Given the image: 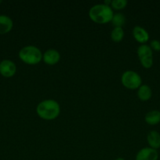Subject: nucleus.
Returning <instances> with one entry per match:
<instances>
[{"mask_svg":"<svg viewBox=\"0 0 160 160\" xmlns=\"http://www.w3.org/2000/svg\"><path fill=\"white\" fill-rule=\"evenodd\" d=\"M61 59V54L54 48H49L42 55V60L47 65L53 66L57 63Z\"/></svg>","mask_w":160,"mask_h":160,"instance_id":"7","label":"nucleus"},{"mask_svg":"<svg viewBox=\"0 0 160 160\" xmlns=\"http://www.w3.org/2000/svg\"><path fill=\"white\" fill-rule=\"evenodd\" d=\"M19 58L24 63L36 65L42 60V52L35 45H26L19 51Z\"/></svg>","mask_w":160,"mask_h":160,"instance_id":"3","label":"nucleus"},{"mask_svg":"<svg viewBox=\"0 0 160 160\" xmlns=\"http://www.w3.org/2000/svg\"><path fill=\"white\" fill-rule=\"evenodd\" d=\"M158 153L156 149L145 147L139 150L136 155L135 160H158Z\"/></svg>","mask_w":160,"mask_h":160,"instance_id":"6","label":"nucleus"},{"mask_svg":"<svg viewBox=\"0 0 160 160\" xmlns=\"http://www.w3.org/2000/svg\"><path fill=\"white\" fill-rule=\"evenodd\" d=\"M2 2H3V1H2V0H0V4H1Z\"/></svg>","mask_w":160,"mask_h":160,"instance_id":"21","label":"nucleus"},{"mask_svg":"<svg viewBox=\"0 0 160 160\" xmlns=\"http://www.w3.org/2000/svg\"><path fill=\"white\" fill-rule=\"evenodd\" d=\"M124 30L122 28H114L111 32V38L115 42H120L124 38Z\"/></svg>","mask_w":160,"mask_h":160,"instance_id":"15","label":"nucleus"},{"mask_svg":"<svg viewBox=\"0 0 160 160\" xmlns=\"http://www.w3.org/2000/svg\"><path fill=\"white\" fill-rule=\"evenodd\" d=\"M150 47L152 49V51L159 52L160 51V41L154 39L150 42Z\"/></svg>","mask_w":160,"mask_h":160,"instance_id":"18","label":"nucleus"},{"mask_svg":"<svg viewBox=\"0 0 160 160\" xmlns=\"http://www.w3.org/2000/svg\"><path fill=\"white\" fill-rule=\"evenodd\" d=\"M144 120L149 125H156L160 123V111L151 110L147 112Z\"/></svg>","mask_w":160,"mask_h":160,"instance_id":"12","label":"nucleus"},{"mask_svg":"<svg viewBox=\"0 0 160 160\" xmlns=\"http://www.w3.org/2000/svg\"><path fill=\"white\" fill-rule=\"evenodd\" d=\"M137 96L143 102L148 101L152 96V91L147 84H141L137 89Z\"/></svg>","mask_w":160,"mask_h":160,"instance_id":"11","label":"nucleus"},{"mask_svg":"<svg viewBox=\"0 0 160 160\" xmlns=\"http://www.w3.org/2000/svg\"><path fill=\"white\" fill-rule=\"evenodd\" d=\"M113 15L114 12L111 6L104 3L94 5L89 10V17L91 20L100 24L111 22Z\"/></svg>","mask_w":160,"mask_h":160,"instance_id":"2","label":"nucleus"},{"mask_svg":"<svg viewBox=\"0 0 160 160\" xmlns=\"http://www.w3.org/2000/svg\"><path fill=\"white\" fill-rule=\"evenodd\" d=\"M13 27L12 19L6 15H0V34H7Z\"/></svg>","mask_w":160,"mask_h":160,"instance_id":"9","label":"nucleus"},{"mask_svg":"<svg viewBox=\"0 0 160 160\" xmlns=\"http://www.w3.org/2000/svg\"><path fill=\"white\" fill-rule=\"evenodd\" d=\"M141 66L145 69H149L153 65V57H147L140 59Z\"/></svg>","mask_w":160,"mask_h":160,"instance_id":"17","label":"nucleus"},{"mask_svg":"<svg viewBox=\"0 0 160 160\" xmlns=\"http://www.w3.org/2000/svg\"><path fill=\"white\" fill-rule=\"evenodd\" d=\"M17 72L15 62L10 59H3L0 62V74L5 78H12Z\"/></svg>","mask_w":160,"mask_h":160,"instance_id":"5","label":"nucleus"},{"mask_svg":"<svg viewBox=\"0 0 160 160\" xmlns=\"http://www.w3.org/2000/svg\"><path fill=\"white\" fill-rule=\"evenodd\" d=\"M36 112L42 120H53L60 115L61 106L56 100L45 99L38 104Z\"/></svg>","mask_w":160,"mask_h":160,"instance_id":"1","label":"nucleus"},{"mask_svg":"<svg viewBox=\"0 0 160 160\" xmlns=\"http://www.w3.org/2000/svg\"><path fill=\"white\" fill-rule=\"evenodd\" d=\"M122 84L127 89L135 90L139 88L142 84V78L141 75L133 70H126L121 77Z\"/></svg>","mask_w":160,"mask_h":160,"instance_id":"4","label":"nucleus"},{"mask_svg":"<svg viewBox=\"0 0 160 160\" xmlns=\"http://www.w3.org/2000/svg\"><path fill=\"white\" fill-rule=\"evenodd\" d=\"M111 0H104V4L107 5V6H111Z\"/></svg>","mask_w":160,"mask_h":160,"instance_id":"19","label":"nucleus"},{"mask_svg":"<svg viewBox=\"0 0 160 160\" xmlns=\"http://www.w3.org/2000/svg\"><path fill=\"white\" fill-rule=\"evenodd\" d=\"M147 142L150 148L157 150L160 148V134L156 131H151L147 135Z\"/></svg>","mask_w":160,"mask_h":160,"instance_id":"10","label":"nucleus"},{"mask_svg":"<svg viewBox=\"0 0 160 160\" xmlns=\"http://www.w3.org/2000/svg\"><path fill=\"white\" fill-rule=\"evenodd\" d=\"M136 53H137L139 59L147 57H153V51L151 48L150 45H146V44H142L140 45L136 50Z\"/></svg>","mask_w":160,"mask_h":160,"instance_id":"13","label":"nucleus"},{"mask_svg":"<svg viewBox=\"0 0 160 160\" xmlns=\"http://www.w3.org/2000/svg\"><path fill=\"white\" fill-rule=\"evenodd\" d=\"M133 36L137 42L145 44L149 40V34L144 28L141 26H135L133 29Z\"/></svg>","mask_w":160,"mask_h":160,"instance_id":"8","label":"nucleus"},{"mask_svg":"<svg viewBox=\"0 0 160 160\" xmlns=\"http://www.w3.org/2000/svg\"><path fill=\"white\" fill-rule=\"evenodd\" d=\"M115 160H125V159H123V158H122V157H119V158H117Z\"/></svg>","mask_w":160,"mask_h":160,"instance_id":"20","label":"nucleus"},{"mask_svg":"<svg viewBox=\"0 0 160 160\" xmlns=\"http://www.w3.org/2000/svg\"><path fill=\"white\" fill-rule=\"evenodd\" d=\"M128 2L126 0H112L111 3V9H117V10H121L124 8L126 7Z\"/></svg>","mask_w":160,"mask_h":160,"instance_id":"16","label":"nucleus"},{"mask_svg":"<svg viewBox=\"0 0 160 160\" xmlns=\"http://www.w3.org/2000/svg\"><path fill=\"white\" fill-rule=\"evenodd\" d=\"M111 23L114 28H122L125 23V17L122 12H116L113 15Z\"/></svg>","mask_w":160,"mask_h":160,"instance_id":"14","label":"nucleus"}]
</instances>
